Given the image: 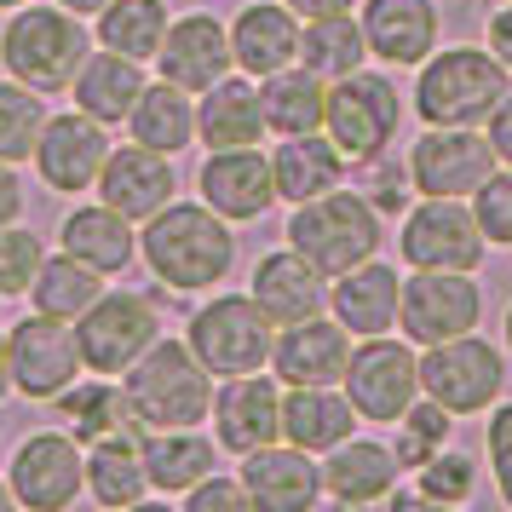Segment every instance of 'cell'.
I'll return each instance as SVG.
<instances>
[{
	"mask_svg": "<svg viewBox=\"0 0 512 512\" xmlns=\"http://www.w3.org/2000/svg\"><path fill=\"white\" fill-rule=\"evenodd\" d=\"M403 127V93H397L392 75L374 70H351L340 81H328V116L323 133L340 144L346 162H374L386 156Z\"/></svg>",
	"mask_w": 512,
	"mask_h": 512,
	"instance_id": "6",
	"label": "cell"
},
{
	"mask_svg": "<svg viewBox=\"0 0 512 512\" xmlns=\"http://www.w3.org/2000/svg\"><path fill=\"white\" fill-rule=\"evenodd\" d=\"M489 52H495V58L512 70V0L495 12V18H489Z\"/></svg>",
	"mask_w": 512,
	"mask_h": 512,
	"instance_id": "51",
	"label": "cell"
},
{
	"mask_svg": "<svg viewBox=\"0 0 512 512\" xmlns=\"http://www.w3.org/2000/svg\"><path fill=\"white\" fill-rule=\"evenodd\" d=\"M271 133L265 127V104H259V87L248 81H213L202 104H196V139L208 144V150H242V144H259Z\"/></svg>",
	"mask_w": 512,
	"mask_h": 512,
	"instance_id": "28",
	"label": "cell"
},
{
	"mask_svg": "<svg viewBox=\"0 0 512 512\" xmlns=\"http://www.w3.org/2000/svg\"><path fill=\"white\" fill-rule=\"evenodd\" d=\"M271 346H277V323L265 317L254 294H219L190 317V351L225 380L259 374L271 363Z\"/></svg>",
	"mask_w": 512,
	"mask_h": 512,
	"instance_id": "7",
	"label": "cell"
},
{
	"mask_svg": "<svg viewBox=\"0 0 512 512\" xmlns=\"http://www.w3.org/2000/svg\"><path fill=\"white\" fill-rule=\"evenodd\" d=\"M495 167V144L478 127H426L409 144V179L420 196H472Z\"/></svg>",
	"mask_w": 512,
	"mask_h": 512,
	"instance_id": "15",
	"label": "cell"
},
{
	"mask_svg": "<svg viewBox=\"0 0 512 512\" xmlns=\"http://www.w3.org/2000/svg\"><path fill=\"white\" fill-rule=\"evenodd\" d=\"M231 52L248 75H277L300 58V12L288 0H254L231 18Z\"/></svg>",
	"mask_w": 512,
	"mask_h": 512,
	"instance_id": "24",
	"label": "cell"
},
{
	"mask_svg": "<svg viewBox=\"0 0 512 512\" xmlns=\"http://www.w3.org/2000/svg\"><path fill=\"white\" fill-rule=\"evenodd\" d=\"M18 386H12V351H6V334H0V397H12Z\"/></svg>",
	"mask_w": 512,
	"mask_h": 512,
	"instance_id": "53",
	"label": "cell"
},
{
	"mask_svg": "<svg viewBox=\"0 0 512 512\" xmlns=\"http://www.w3.org/2000/svg\"><path fill=\"white\" fill-rule=\"evenodd\" d=\"M271 173H277V196L282 202H311L323 190L346 185V156L328 133H288L271 150Z\"/></svg>",
	"mask_w": 512,
	"mask_h": 512,
	"instance_id": "29",
	"label": "cell"
},
{
	"mask_svg": "<svg viewBox=\"0 0 512 512\" xmlns=\"http://www.w3.org/2000/svg\"><path fill=\"white\" fill-rule=\"evenodd\" d=\"M357 432V409H351L346 392L334 386H294L282 397V438L311 449V455H328Z\"/></svg>",
	"mask_w": 512,
	"mask_h": 512,
	"instance_id": "30",
	"label": "cell"
},
{
	"mask_svg": "<svg viewBox=\"0 0 512 512\" xmlns=\"http://www.w3.org/2000/svg\"><path fill=\"white\" fill-rule=\"evenodd\" d=\"M351 328L340 317H305V323H288L271 346V369H277L282 386H340L351 363Z\"/></svg>",
	"mask_w": 512,
	"mask_h": 512,
	"instance_id": "19",
	"label": "cell"
},
{
	"mask_svg": "<svg viewBox=\"0 0 512 512\" xmlns=\"http://www.w3.org/2000/svg\"><path fill=\"white\" fill-rule=\"evenodd\" d=\"M484 317V288L472 271H415L403 282V311L397 328L409 334V346H438L455 334H472Z\"/></svg>",
	"mask_w": 512,
	"mask_h": 512,
	"instance_id": "12",
	"label": "cell"
},
{
	"mask_svg": "<svg viewBox=\"0 0 512 512\" xmlns=\"http://www.w3.org/2000/svg\"><path fill=\"white\" fill-rule=\"evenodd\" d=\"M41 127H47V93L24 81H0V162H29Z\"/></svg>",
	"mask_w": 512,
	"mask_h": 512,
	"instance_id": "41",
	"label": "cell"
},
{
	"mask_svg": "<svg viewBox=\"0 0 512 512\" xmlns=\"http://www.w3.org/2000/svg\"><path fill=\"white\" fill-rule=\"evenodd\" d=\"M64 254L87 259L93 271H104V277H116V271H127L133 265V248H139V236H133V219L127 213H116L110 202H87V208H75L70 219H64Z\"/></svg>",
	"mask_w": 512,
	"mask_h": 512,
	"instance_id": "33",
	"label": "cell"
},
{
	"mask_svg": "<svg viewBox=\"0 0 512 512\" xmlns=\"http://www.w3.org/2000/svg\"><path fill=\"white\" fill-rule=\"evenodd\" d=\"M6 351H12V386L24 397H35V403L64 397L81 380V369H87L81 334L64 317H47V311H35V317H24V323L12 328Z\"/></svg>",
	"mask_w": 512,
	"mask_h": 512,
	"instance_id": "11",
	"label": "cell"
},
{
	"mask_svg": "<svg viewBox=\"0 0 512 512\" xmlns=\"http://www.w3.org/2000/svg\"><path fill=\"white\" fill-rule=\"evenodd\" d=\"M512 93V70L484 47H449L420 64L415 116L426 127H478Z\"/></svg>",
	"mask_w": 512,
	"mask_h": 512,
	"instance_id": "4",
	"label": "cell"
},
{
	"mask_svg": "<svg viewBox=\"0 0 512 512\" xmlns=\"http://www.w3.org/2000/svg\"><path fill=\"white\" fill-rule=\"evenodd\" d=\"M12 495L29 512H64L87 489V455L75 432H29L12 455Z\"/></svg>",
	"mask_w": 512,
	"mask_h": 512,
	"instance_id": "14",
	"label": "cell"
},
{
	"mask_svg": "<svg viewBox=\"0 0 512 512\" xmlns=\"http://www.w3.org/2000/svg\"><path fill=\"white\" fill-rule=\"evenodd\" d=\"M0 300H6V294H0Z\"/></svg>",
	"mask_w": 512,
	"mask_h": 512,
	"instance_id": "58",
	"label": "cell"
},
{
	"mask_svg": "<svg viewBox=\"0 0 512 512\" xmlns=\"http://www.w3.org/2000/svg\"><path fill=\"white\" fill-rule=\"evenodd\" d=\"M363 58H369L363 18H351V12L305 18V29H300V64L305 70H317L323 81H340V75L363 70Z\"/></svg>",
	"mask_w": 512,
	"mask_h": 512,
	"instance_id": "37",
	"label": "cell"
},
{
	"mask_svg": "<svg viewBox=\"0 0 512 512\" xmlns=\"http://www.w3.org/2000/svg\"><path fill=\"white\" fill-rule=\"evenodd\" d=\"M484 127H489V144H495V162L512 167V93L495 104V116H489Z\"/></svg>",
	"mask_w": 512,
	"mask_h": 512,
	"instance_id": "49",
	"label": "cell"
},
{
	"mask_svg": "<svg viewBox=\"0 0 512 512\" xmlns=\"http://www.w3.org/2000/svg\"><path fill=\"white\" fill-rule=\"evenodd\" d=\"M397 461L386 443L374 438H346L340 449H328V466H323V495L328 501H340V507H374V501H386L397 484Z\"/></svg>",
	"mask_w": 512,
	"mask_h": 512,
	"instance_id": "27",
	"label": "cell"
},
{
	"mask_svg": "<svg viewBox=\"0 0 512 512\" xmlns=\"http://www.w3.org/2000/svg\"><path fill=\"white\" fill-rule=\"evenodd\" d=\"M231 64H236L231 29L219 24L213 12H185V18H173L162 52H156V70H162V81L185 87V93H208L213 81H225V70H231Z\"/></svg>",
	"mask_w": 512,
	"mask_h": 512,
	"instance_id": "20",
	"label": "cell"
},
{
	"mask_svg": "<svg viewBox=\"0 0 512 512\" xmlns=\"http://www.w3.org/2000/svg\"><path fill=\"white\" fill-rule=\"evenodd\" d=\"M87 24L70 6H18L0 29V64L12 81H24L35 93H64L87 64Z\"/></svg>",
	"mask_w": 512,
	"mask_h": 512,
	"instance_id": "2",
	"label": "cell"
},
{
	"mask_svg": "<svg viewBox=\"0 0 512 512\" xmlns=\"http://www.w3.org/2000/svg\"><path fill=\"white\" fill-rule=\"evenodd\" d=\"M507 386V357L478 340V334H455V340H438L420 357V392L443 403L449 415H478L489 409Z\"/></svg>",
	"mask_w": 512,
	"mask_h": 512,
	"instance_id": "9",
	"label": "cell"
},
{
	"mask_svg": "<svg viewBox=\"0 0 512 512\" xmlns=\"http://www.w3.org/2000/svg\"><path fill=\"white\" fill-rule=\"evenodd\" d=\"M472 213H478V231L489 242L512 248V167H495L484 185L472 190Z\"/></svg>",
	"mask_w": 512,
	"mask_h": 512,
	"instance_id": "45",
	"label": "cell"
},
{
	"mask_svg": "<svg viewBox=\"0 0 512 512\" xmlns=\"http://www.w3.org/2000/svg\"><path fill=\"white\" fill-rule=\"evenodd\" d=\"M507 351H512V311H507Z\"/></svg>",
	"mask_w": 512,
	"mask_h": 512,
	"instance_id": "56",
	"label": "cell"
},
{
	"mask_svg": "<svg viewBox=\"0 0 512 512\" xmlns=\"http://www.w3.org/2000/svg\"><path fill=\"white\" fill-rule=\"evenodd\" d=\"M52 403H58V415L70 420V432L81 443H98V438H110V432H144V420L127 403V386H110V380H87L81 392L70 386Z\"/></svg>",
	"mask_w": 512,
	"mask_h": 512,
	"instance_id": "39",
	"label": "cell"
},
{
	"mask_svg": "<svg viewBox=\"0 0 512 512\" xmlns=\"http://www.w3.org/2000/svg\"><path fill=\"white\" fill-rule=\"evenodd\" d=\"M127 127H133V139H139V144L162 150V156H179V150L196 139V104H190L185 87L156 81V87H144V93H139Z\"/></svg>",
	"mask_w": 512,
	"mask_h": 512,
	"instance_id": "36",
	"label": "cell"
},
{
	"mask_svg": "<svg viewBox=\"0 0 512 512\" xmlns=\"http://www.w3.org/2000/svg\"><path fill=\"white\" fill-rule=\"evenodd\" d=\"M363 35L380 64H426L438 52V0H363Z\"/></svg>",
	"mask_w": 512,
	"mask_h": 512,
	"instance_id": "23",
	"label": "cell"
},
{
	"mask_svg": "<svg viewBox=\"0 0 512 512\" xmlns=\"http://www.w3.org/2000/svg\"><path fill=\"white\" fill-rule=\"evenodd\" d=\"M213 432L231 455H254L282 438V392L265 374H236L213 392Z\"/></svg>",
	"mask_w": 512,
	"mask_h": 512,
	"instance_id": "21",
	"label": "cell"
},
{
	"mask_svg": "<svg viewBox=\"0 0 512 512\" xmlns=\"http://www.w3.org/2000/svg\"><path fill=\"white\" fill-rule=\"evenodd\" d=\"M110 133L104 121H93L87 110H70V116H47L41 139H35V173L41 185L58 190V196H81V190H98V173L110 162Z\"/></svg>",
	"mask_w": 512,
	"mask_h": 512,
	"instance_id": "16",
	"label": "cell"
},
{
	"mask_svg": "<svg viewBox=\"0 0 512 512\" xmlns=\"http://www.w3.org/2000/svg\"><path fill=\"white\" fill-rule=\"evenodd\" d=\"M139 254L150 265V277L167 282L173 294H202L219 288L236 265V236L231 219L213 213L208 202H167L156 219H144L139 231Z\"/></svg>",
	"mask_w": 512,
	"mask_h": 512,
	"instance_id": "1",
	"label": "cell"
},
{
	"mask_svg": "<svg viewBox=\"0 0 512 512\" xmlns=\"http://www.w3.org/2000/svg\"><path fill=\"white\" fill-rule=\"evenodd\" d=\"M323 282L328 277L300 254V248H282V254H265L254 265V288H248V294L265 305V317H271V323L288 328V323H305V317H317V311H323V300H328Z\"/></svg>",
	"mask_w": 512,
	"mask_h": 512,
	"instance_id": "25",
	"label": "cell"
},
{
	"mask_svg": "<svg viewBox=\"0 0 512 512\" xmlns=\"http://www.w3.org/2000/svg\"><path fill=\"white\" fill-rule=\"evenodd\" d=\"M196 190L213 213H225L231 225H248V219H265L271 202H277V173H271V156H259V144H242V150H213L202 173H196Z\"/></svg>",
	"mask_w": 512,
	"mask_h": 512,
	"instance_id": "18",
	"label": "cell"
},
{
	"mask_svg": "<svg viewBox=\"0 0 512 512\" xmlns=\"http://www.w3.org/2000/svg\"><path fill=\"white\" fill-rule=\"evenodd\" d=\"M150 87L144 81V64L139 58H127V52H87V64H81V75H75V110H87L93 121H127L133 116V104H139V93Z\"/></svg>",
	"mask_w": 512,
	"mask_h": 512,
	"instance_id": "31",
	"label": "cell"
},
{
	"mask_svg": "<svg viewBox=\"0 0 512 512\" xmlns=\"http://www.w3.org/2000/svg\"><path fill=\"white\" fill-rule=\"evenodd\" d=\"M328 305H334V317L357 340L386 334V328H397V311H403V277L392 265H380V259H363V265H351L346 277H334Z\"/></svg>",
	"mask_w": 512,
	"mask_h": 512,
	"instance_id": "26",
	"label": "cell"
},
{
	"mask_svg": "<svg viewBox=\"0 0 512 512\" xmlns=\"http://www.w3.org/2000/svg\"><path fill=\"white\" fill-rule=\"evenodd\" d=\"M0 6H29V0H0Z\"/></svg>",
	"mask_w": 512,
	"mask_h": 512,
	"instance_id": "57",
	"label": "cell"
},
{
	"mask_svg": "<svg viewBox=\"0 0 512 512\" xmlns=\"http://www.w3.org/2000/svg\"><path fill=\"white\" fill-rule=\"evenodd\" d=\"M144 432H110V438L87 443V489L98 507H139L150 495V472H144Z\"/></svg>",
	"mask_w": 512,
	"mask_h": 512,
	"instance_id": "34",
	"label": "cell"
},
{
	"mask_svg": "<svg viewBox=\"0 0 512 512\" xmlns=\"http://www.w3.org/2000/svg\"><path fill=\"white\" fill-rule=\"evenodd\" d=\"M167 29H173L167 0H110V6L98 12V47L127 52V58L150 64V58L162 52Z\"/></svg>",
	"mask_w": 512,
	"mask_h": 512,
	"instance_id": "38",
	"label": "cell"
},
{
	"mask_svg": "<svg viewBox=\"0 0 512 512\" xmlns=\"http://www.w3.org/2000/svg\"><path fill=\"white\" fill-rule=\"evenodd\" d=\"M18 213H24V185H18L12 162H0V225H18Z\"/></svg>",
	"mask_w": 512,
	"mask_h": 512,
	"instance_id": "50",
	"label": "cell"
},
{
	"mask_svg": "<svg viewBox=\"0 0 512 512\" xmlns=\"http://www.w3.org/2000/svg\"><path fill=\"white\" fill-rule=\"evenodd\" d=\"M242 489L259 512H305L323 495V472L300 443H265L242 466Z\"/></svg>",
	"mask_w": 512,
	"mask_h": 512,
	"instance_id": "22",
	"label": "cell"
},
{
	"mask_svg": "<svg viewBox=\"0 0 512 512\" xmlns=\"http://www.w3.org/2000/svg\"><path fill=\"white\" fill-rule=\"evenodd\" d=\"M98 294H104V271H93L87 259H75V254L41 259V277L29 282V300H35V311L64 317V323H75V317H81Z\"/></svg>",
	"mask_w": 512,
	"mask_h": 512,
	"instance_id": "40",
	"label": "cell"
},
{
	"mask_svg": "<svg viewBox=\"0 0 512 512\" xmlns=\"http://www.w3.org/2000/svg\"><path fill=\"white\" fill-rule=\"evenodd\" d=\"M75 334H81V357H87V374H127L144 351L162 340V317L144 294H98L81 317H75Z\"/></svg>",
	"mask_w": 512,
	"mask_h": 512,
	"instance_id": "10",
	"label": "cell"
},
{
	"mask_svg": "<svg viewBox=\"0 0 512 512\" xmlns=\"http://www.w3.org/2000/svg\"><path fill=\"white\" fill-rule=\"evenodd\" d=\"M144 472L156 495H185L190 484H202L208 472H219V449H213L196 426H167V432H144Z\"/></svg>",
	"mask_w": 512,
	"mask_h": 512,
	"instance_id": "32",
	"label": "cell"
},
{
	"mask_svg": "<svg viewBox=\"0 0 512 512\" xmlns=\"http://www.w3.org/2000/svg\"><path fill=\"white\" fill-rule=\"evenodd\" d=\"M397 248L409 271H478L489 236L478 231V213L466 196H420L397 225Z\"/></svg>",
	"mask_w": 512,
	"mask_h": 512,
	"instance_id": "8",
	"label": "cell"
},
{
	"mask_svg": "<svg viewBox=\"0 0 512 512\" xmlns=\"http://www.w3.org/2000/svg\"><path fill=\"white\" fill-rule=\"evenodd\" d=\"M489 461H495V489L512 507V403H501L489 415Z\"/></svg>",
	"mask_w": 512,
	"mask_h": 512,
	"instance_id": "48",
	"label": "cell"
},
{
	"mask_svg": "<svg viewBox=\"0 0 512 512\" xmlns=\"http://www.w3.org/2000/svg\"><path fill=\"white\" fill-rule=\"evenodd\" d=\"M288 6H294L300 18H328V12H351L357 0H288Z\"/></svg>",
	"mask_w": 512,
	"mask_h": 512,
	"instance_id": "52",
	"label": "cell"
},
{
	"mask_svg": "<svg viewBox=\"0 0 512 512\" xmlns=\"http://www.w3.org/2000/svg\"><path fill=\"white\" fill-rule=\"evenodd\" d=\"M380 208H374L363 190H323V196H311V202H294L288 213V248H300L328 282L346 277L351 265H363V259L380 254Z\"/></svg>",
	"mask_w": 512,
	"mask_h": 512,
	"instance_id": "3",
	"label": "cell"
},
{
	"mask_svg": "<svg viewBox=\"0 0 512 512\" xmlns=\"http://www.w3.org/2000/svg\"><path fill=\"white\" fill-rule=\"evenodd\" d=\"M179 501H185L190 512H242V507H254L248 489H242V478H219V472H208L202 484H190Z\"/></svg>",
	"mask_w": 512,
	"mask_h": 512,
	"instance_id": "47",
	"label": "cell"
},
{
	"mask_svg": "<svg viewBox=\"0 0 512 512\" xmlns=\"http://www.w3.org/2000/svg\"><path fill=\"white\" fill-rule=\"evenodd\" d=\"M472 489H478V466L461 449H438L420 466V501H432V507H461V501H472Z\"/></svg>",
	"mask_w": 512,
	"mask_h": 512,
	"instance_id": "43",
	"label": "cell"
},
{
	"mask_svg": "<svg viewBox=\"0 0 512 512\" xmlns=\"http://www.w3.org/2000/svg\"><path fill=\"white\" fill-rule=\"evenodd\" d=\"M58 6H70L75 18H98V12H104L110 0H58Z\"/></svg>",
	"mask_w": 512,
	"mask_h": 512,
	"instance_id": "54",
	"label": "cell"
},
{
	"mask_svg": "<svg viewBox=\"0 0 512 512\" xmlns=\"http://www.w3.org/2000/svg\"><path fill=\"white\" fill-rule=\"evenodd\" d=\"M173 196H179V167H173V156H162V150H150L139 139L116 144L104 173H98V202H110L116 213H127L133 225L156 219Z\"/></svg>",
	"mask_w": 512,
	"mask_h": 512,
	"instance_id": "17",
	"label": "cell"
},
{
	"mask_svg": "<svg viewBox=\"0 0 512 512\" xmlns=\"http://www.w3.org/2000/svg\"><path fill=\"white\" fill-rule=\"evenodd\" d=\"M259 104H265V127L271 133H317L328 116V81L317 70H277L259 81Z\"/></svg>",
	"mask_w": 512,
	"mask_h": 512,
	"instance_id": "35",
	"label": "cell"
},
{
	"mask_svg": "<svg viewBox=\"0 0 512 512\" xmlns=\"http://www.w3.org/2000/svg\"><path fill=\"white\" fill-rule=\"evenodd\" d=\"M449 426H455V420H449V409H443V403H432V397H426V403H409V409H403V420H397V443H392V455L403 466H426L432 461V455H438L443 443H449Z\"/></svg>",
	"mask_w": 512,
	"mask_h": 512,
	"instance_id": "42",
	"label": "cell"
},
{
	"mask_svg": "<svg viewBox=\"0 0 512 512\" xmlns=\"http://www.w3.org/2000/svg\"><path fill=\"white\" fill-rule=\"evenodd\" d=\"M12 501H18V495H12V484H0V512L12 507Z\"/></svg>",
	"mask_w": 512,
	"mask_h": 512,
	"instance_id": "55",
	"label": "cell"
},
{
	"mask_svg": "<svg viewBox=\"0 0 512 512\" xmlns=\"http://www.w3.org/2000/svg\"><path fill=\"white\" fill-rule=\"evenodd\" d=\"M127 403L144 420V432L167 426H196L213 415V369L190 351V340H156L139 363L127 369Z\"/></svg>",
	"mask_w": 512,
	"mask_h": 512,
	"instance_id": "5",
	"label": "cell"
},
{
	"mask_svg": "<svg viewBox=\"0 0 512 512\" xmlns=\"http://www.w3.org/2000/svg\"><path fill=\"white\" fill-rule=\"evenodd\" d=\"M409 185H415V179H409V162H392V156L357 162V190H363L380 213H409V196H403Z\"/></svg>",
	"mask_w": 512,
	"mask_h": 512,
	"instance_id": "46",
	"label": "cell"
},
{
	"mask_svg": "<svg viewBox=\"0 0 512 512\" xmlns=\"http://www.w3.org/2000/svg\"><path fill=\"white\" fill-rule=\"evenodd\" d=\"M41 236L24 225H0V294H29V282L41 277Z\"/></svg>",
	"mask_w": 512,
	"mask_h": 512,
	"instance_id": "44",
	"label": "cell"
},
{
	"mask_svg": "<svg viewBox=\"0 0 512 512\" xmlns=\"http://www.w3.org/2000/svg\"><path fill=\"white\" fill-rule=\"evenodd\" d=\"M346 397L357 420H403V409L420 397V357L403 340H386V334H369L363 346L351 351L346 363Z\"/></svg>",
	"mask_w": 512,
	"mask_h": 512,
	"instance_id": "13",
	"label": "cell"
}]
</instances>
